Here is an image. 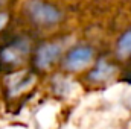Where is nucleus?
I'll return each instance as SVG.
<instances>
[{
	"mask_svg": "<svg viewBox=\"0 0 131 129\" xmlns=\"http://www.w3.org/2000/svg\"><path fill=\"white\" fill-rule=\"evenodd\" d=\"M60 53H61V46L58 43H44L37 50L35 65L41 70H46L60 58Z\"/></svg>",
	"mask_w": 131,
	"mask_h": 129,
	"instance_id": "20e7f679",
	"label": "nucleus"
},
{
	"mask_svg": "<svg viewBox=\"0 0 131 129\" xmlns=\"http://www.w3.org/2000/svg\"><path fill=\"white\" fill-rule=\"evenodd\" d=\"M113 73H114V67L111 64H108L107 61L102 59V61H99L98 65L90 71L89 79H92V81H95V82H102V81L108 79Z\"/></svg>",
	"mask_w": 131,
	"mask_h": 129,
	"instance_id": "39448f33",
	"label": "nucleus"
},
{
	"mask_svg": "<svg viewBox=\"0 0 131 129\" xmlns=\"http://www.w3.org/2000/svg\"><path fill=\"white\" fill-rule=\"evenodd\" d=\"M5 3H6V0H0V8H2V6H3Z\"/></svg>",
	"mask_w": 131,
	"mask_h": 129,
	"instance_id": "6e6552de",
	"label": "nucleus"
},
{
	"mask_svg": "<svg viewBox=\"0 0 131 129\" xmlns=\"http://www.w3.org/2000/svg\"><path fill=\"white\" fill-rule=\"evenodd\" d=\"M29 53V43L25 38H18L11 44L5 46L0 52V61L6 65L21 64Z\"/></svg>",
	"mask_w": 131,
	"mask_h": 129,
	"instance_id": "f03ea898",
	"label": "nucleus"
},
{
	"mask_svg": "<svg viewBox=\"0 0 131 129\" xmlns=\"http://www.w3.org/2000/svg\"><path fill=\"white\" fill-rule=\"evenodd\" d=\"M95 52L89 46H76L73 47L64 58V68L69 71H79L85 68L93 61Z\"/></svg>",
	"mask_w": 131,
	"mask_h": 129,
	"instance_id": "7ed1b4c3",
	"label": "nucleus"
},
{
	"mask_svg": "<svg viewBox=\"0 0 131 129\" xmlns=\"http://www.w3.org/2000/svg\"><path fill=\"white\" fill-rule=\"evenodd\" d=\"M116 53L121 58H128V56H131V28L128 31H125V32L121 35V38L117 40Z\"/></svg>",
	"mask_w": 131,
	"mask_h": 129,
	"instance_id": "423d86ee",
	"label": "nucleus"
},
{
	"mask_svg": "<svg viewBox=\"0 0 131 129\" xmlns=\"http://www.w3.org/2000/svg\"><path fill=\"white\" fill-rule=\"evenodd\" d=\"M23 11L28 20H31L34 24L41 28L57 26L64 18L63 11L53 3L46 0H28L23 6Z\"/></svg>",
	"mask_w": 131,
	"mask_h": 129,
	"instance_id": "f257e3e1",
	"label": "nucleus"
},
{
	"mask_svg": "<svg viewBox=\"0 0 131 129\" xmlns=\"http://www.w3.org/2000/svg\"><path fill=\"white\" fill-rule=\"evenodd\" d=\"M8 21H9V14L5 12V11H0V32L6 28Z\"/></svg>",
	"mask_w": 131,
	"mask_h": 129,
	"instance_id": "0eeeda50",
	"label": "nucleus"
}]
</instances>
